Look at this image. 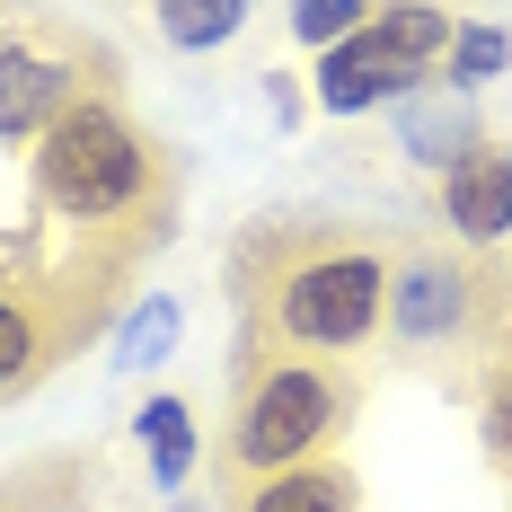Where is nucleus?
I'll return each mask as SVG.
<instances>
[{"label": "nucleus", "instance_id": "obj_6", "mask_svg": "<svg viewBox=\"0 0 512 512\" xmlns=\"http://www.w3.org/2000/svg\"><path fill=\"white\" fill-rule=\"evenodd\" d=\"M115 309V256L80 274H0V398L36 389L71 345H89Z\"/></svg>", "mask_w": 512, "mask_h": 512}, {"label": "nucleus", "instance_id": "obj_9", "mask_svg": "<svg viewBox=\"0 0 512 512\" xmlns=\"http://www.w3.org/2000/svg\"><path fill=\"white\" fill-rule=\"evenodd\" d=\"M362 486L345 460H301V468H274V477H256V486H239L230 495V512H354Z\"/></svg>", "mask_w": 512, "mask_h": 512}, {"label": "nucleus", "instance_id": "obj_2", "mask_svg": "<svg viewBox=\"0 0 512 512\" xmlns=\"http://www.w3.org/2000/svg\"><path fill=\"white\" fill-rule=\"evenodd\" d=\"M36 195H45V212L80 221L115 256H142L177 221V168L106 89H89L36 142Z\"/></svg>", "mask_w": 512, "mask_h": 512}, {"label": "nucleus", "instance_id": "obj_8", "mask_svg": "<svg viewBox=\"0 0 512 512\" xmlns=\"http://www.w3.org/2000/svg\"><path fill=\"white\" fill-rule=\"evenodd\" d=\"M442 221L468 248L512 230V151H468L460 168H442Z\"/></svg>", "mask_w": 512, "mask_h": 512}, {"label": "nucleus", "instance_id": "obj_1", "mask_svg": "<svg viewBox=\"0 0 512 512\" xmlns=\"http://www.w3.org/2000/svg\"><path fill=\"white\" fill-rule=\"evenodd\" d=\"M248 301V362L274 354H354L389 327V248L327 221H274L230 256Z\"/></svg>", "mask_w": 512, "mask_h": 512}, {"label": "nucleus", "instance_id": "obj_5", "mask_svg": "<svg viewBox=\"0 0 512 512\" xmlns=\"http://www.w3.org/2000/svg\"><path fill=\"white\" fill-rule=\"evenodd\" d=\"M451 9L442 0H389V9H371L354 36H336V45L318 53V106L327 115H362V106L380 98H407L424 89V71L451 53Z\"/></svg>", "mask_w": 512, "mask_h": 512}, {"label": "nucleus", "instance_id": "obj_11", "mask_svg": "<svg viewBox=\"0 0 512 512\" xmlns=\"http://www.w3.org/2000/svg\"><path fill=\"white\" fill-rule=\"evenodd\" d=\"M133 424H142V451H151V477H159V486H186V468H195V407L159 389V398H151L142 415H133Z\"/></svg>", "mask_w": 512, "mask_h": 512}, {"label": "nucleus", "instance_id": "obj_15", "mask_svg": "<svg viewBox=\"0 0 512 512\" xmlns=\"http://www.w3.org/2000/svg\"><path fill=\"white\" fill-rule=\"evenodd\" d=\"M504 62H512L504 27H460V36H451V89H486Z\"/></svg>", "mask_w": 512, "mask_h": 512}, {"label": "nucleus", "instance_id": "obj_4", "mask_svg": "<svg viewBox=\"0 0 512 512\" xmlns=\"http://www.w3.org/2000/svg\"><path fill=\"white\" fill-rule=\"evenodd\" d=\"M512 327V292L495 265L451 248H415L389 274V336L407 354H495Z\"/></svg>", "mask_w": 512, "mask_h": 512}, {"label": "nucleus", "instance_id": "obj_3", "mask_svg": "<svg viewBox=\"0 0 512 512\" xmlns=\"http://www.w3.org/2000/svg\"><path fill=\"white\" fill-rule=\"evenodd\" d=\"M345 407L354 389L327 371V354H274L248 362V389H239V415L221 433V495H239L274 468L318 460L336 433H345Z\"/></svg>", "mask_w": 512, "mask_h": 512}, {"label": "nucleus", "instance_id": "obj_7", "mask_svg": "<svg viewBox=\"0 0 512 512\" xmlns=\"http://www.w3.org/2000/svg\"><path fill=\"white\" fill-rule=\"evenodd\" d=\"M89 89H98V71H89L80 53L0 45V142H45Z\"/></svg>", "mask_w": 512, "mask_h": 512}, {"label": "nucleus", "instance_id": "obj_16", "mask_svg": "<svg viewBox=\"0 0 512 512\" xmlns=\"http://www.w3.org/2000/svg\"><path fill=\"white\" fill-rule=\"evenodd\" d=\"M362 18H371V0H292V36L301 45H336V36H354Z\"/></svg>", "mask_w": 512, "mask_h": 512}, {"label": "nucleus", "instance_id": "obj_14", "mask_svg": "<svg viewBox=\"0 0 512 512\" xmlns=\"http://www.w3.org/2000/svg\"><path fill=\"white\" fill-rule=\"evenodd\" d=\"M486 451H495V468L512 477V327H504V345L486 354Z\"/></svg>", "mask_w": 512, "mask_h": 512}, {"label": "nucleus", "instance_id": "obj_12", "mask_svg": "<svg viewBox=\"0 0 512 512\" xmlns=\"http://www.w3.org/2000/svg\"><path fill=\"white\" fill-rule=\"evenodd\" d=\"M151 18L177 53H212L248 27V0H151Z\"/></svg>", "mask_w": 512, "mask_h": 512}, {"label": "nucleus", "instance_id": "obj_10", "mask_svg": "<svg viewBox=\"0 0 512 512\" xmlns=\"http://www.w3.org/2000/svg\"><path fill=\"white\" fill-rule=\"evenodd\" d=\"M407 151L424 159V168H460V159L477 151V115H468L460 98H424V89H407Z\"/></svg>", "mask_w": 512, "mask_h": 512}, {"label": "nucleus", "instance_id": "obj_13", "mask_svg": "<svg viewBox=\"0 0 512 512\" xmlns=\"http://www.w3.org/2000/svg\"><path fill=\"white\" fill-rule=\"evenodd\" d=\"M80 468L71 460H45V468H18V477H0V512H80Z\"/></svg>", "mask_w": 512, "mask_h": 512}, {"label": "nucleus", "instance_id": "obj_17", "mask_svg": "<svg viewBox=\"0 0 512 512\" xmlns=\"http://www.w3.org/2000/svg\"><path fill=\"white\" fill-rule=\"evenodd\" d=\"M168 336H177V301H142L133 309V327H124V371H133V362H159V345H168Z\"/></svg>", "mask_w": 512, "mask_h": 512}]
</instances>
